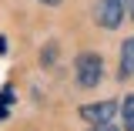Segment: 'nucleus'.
<instances>
[{"mask_svg": "<svg viewBox=\"0 0 134 131\" xmlns=\"http://www.w3.org/2000/svg\"><path fill=\"white\" fill-rule=\"evenodd\" d=\"M74 81L77 87H97L104 81V57L94 50H81L74 57Z\"/></svg>", "mask_w": 134, "mask_h": 131, "instance_id": "obj_1", "label": "nucleus"}, {"mask_svg": "<svg viewBox=\"0 0 134 131\" xmlns=\"http://www.w3.org/2000/svg\"><path fill=\"white\" fill-rule=\"evenodd\" d=\"M127 10H131L127 0H97L94 3V20H97V27H104V30H117L124 24Z\"/></svg>", "mask_w": 134, "mask_h": 131, "instance_id": "obj_2", "label": "nucleus"}, {"mask_svg": "<svg viewBox=\"0 0 134 131\" xmlns=\"http://www.w3.org/2000/svg\"><path fill=\"white\" fill-rule=\"evenodd\" d=\"M121 111V101H94V104H81V118L87 124H100V121H114Z\"/></svg>", "mask_w": 134, "mask_h": 131, "instance_id": "obj_3", "label": "nucleus"}, {"mask_svg": "<svg viewBox=\"0 0 134 131\" xmlns=\"http://www.w3.org/2000/svg\"><path fill=\"white\" fill-rule=\"evenodd\" d=\"M117 77H121V81L134 77V34L121 40V57H117Z\"/></svg>", "mask_w": 134, "mask_h": 131, "instance_id": "obj_4", "label": "nucleus"}, {"mask_svg": "<svg viewBox=\"0 0 134 131\" xmlns=\"http://www.w3.org/2000/svg\"><path fill=\"white\" fill-rule=\"evenodd\" d=\"M121 128H124V131H134V94L121 98Z\"/></svg>", "mask_w": 134, "mask_h": 131, "instance_id": "obj_5", "label": "nucleus"}, {"mask_svg": "<svg viewBox=\"0 0 134 131\" xmlns=\"http://www.w3.org/2000/svg\"><path fill=\"white\" fill-rule=\"evenodd\" d=\"M91 131H121L114 121H100V124H91Z\"/></svg>", "mask_w": 134, "mask_h": 131, "instance_id": "obj_6", "label": "nucleus"}, {"mask_svg": "<svg viewBox=\"0 0 134 131\" xmlns=\"http://www.w3.org/2000/svg\"><path fill=\"white\" fill-rule=\"evenodd\" d=\"M40 3H47V7H57V3H60V0H40Z\"/></svg>", "mask_w": 134, "mask_h": 131, "instance_id": "obj_7", "label": "nucleus"}, {"mask_svg": "<svg viewBox=\"0 0 134 131\" xmlns=\"http://www.w3.org/2000/svg\"><path fill=\"white\" fill-rule=\"evenodd\" d=\"M131 17H134V3H131Z\"/></svg>", "mask_w": 134, "mask_h": 131, "instance_id": "obj_8", "label": "nucleus"}]
</instances>
